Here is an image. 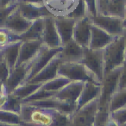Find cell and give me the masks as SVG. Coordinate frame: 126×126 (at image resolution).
<instances>
[{
	"label": "cell",
	"instance_id": "obj_1",
	"mask_svg": "<svg viewBox=\"0 0 126 126\" xmlns=\"http://www.w3.org/2000/svg\"><path fill=\"white\" fill-rule=\"evenodd\" d=\"M60 113L61 111L54 109L23 103L20 111V119L21 123H30L41 126H52Z\"/></svg>",
	"mask_w": 126,
	"mask_h": 126
},
{
	"label": "cell",
	"instance_id": "obj_2",
	"mask_svg": "<svg viewBox=\"0 0 126 126\" xmlns=\"http://www.w3.org/2000/svg\"><path fill=\"white\" fill-rule=\"evenodd\" d=\"M104 75L118 67L125 62V41L124 36L115 37L113 41L103 50Z\"/></svg>",
	"mask_w": 126,
	"mask_h": 126
},
{
	"label": "cell",
	"instance_id": "obj_3",
	"mask_svg": "<svg viewBox=\"0 0 126 126\" xmlns=\"http://www.w3.org/2000/svg\"><path fill=\"white\" fill-rule=\"evenodd\" d=\"M58 75L67 78L70 81H89L95 84H101L96 76L81 62H62L58 69Z\"/></svg>",
	"mask_w": 126,
	"mask_h": 126
},
{
	"label": "cell",
	"instance_id": "obj_4",
	"mask_svg": "<svg viewBox=\"0 0 126 126\" xmlns=\"http://www.w3.org/2000/svg\"><path fill=\"white\" fill-rule=\"evenodd\" d=\"M122 67L105 74L101 81V94L99 97V108L109 109L110 101L114 93L119 89V79Z\"/></svg>",
	"mask_w": 126,
	"mask_h": 126
},
{
	"label": "cell",
	"instance_id": "obj_5",
	"mask_svg": "<svg viewBox=\"0 0 126 126\" xmlns=\"http://www.w3.org/2000/svg\"><path fill=\"white\" fill-rule=\"evenodd\" d=\"M98 108L99 98H97L76 110L72 115L68 126H93Z\"/></svg>",
	"mask_w": 126,
	"mask_h": 126
},
{
	"label": "cell",
	"instance_id": "obj_6",
	"mask_svg": "<svg viewBox=\"0 0 126 126\" xmlns=\"http://www.w3.org/2000/svg\"><path fill=\"white\" fill-rule=\"evenodd\" d=\"M92 23L105 30L114 37L124 35L125 27L124 24V19L115 16H105L98 14V16L90 17Z\"/></svg>",
	"mask_w": 126,
	"mask_h": 126
},
{
	"label": "cell",
	"instance_id": "obj_7",
	"mask_svg": "<svg viewBox=\"0 0 126 126\" xmlns=\"http://www.w3.org/2000/svg\"><path fill=\"white\" fill-rule=\"evenodd\" d=\"M61 48L54 49V48H49V47L42 45V48L40 49L39 53L34 58L33 61H32L31 68H30V73H29L28 76H27L25 83L31 80L39 72H41L52 61L53 58L61 52Z\"/></svg>",
	"mask_w": 126,
	"mask_h": 126
},
{
	"label": "cell",
	"instance_id": "obj_8",
	"mask_svg": "<svg viewBox=\"0 0 126 126\" xmlns=\"http://www.w3.org/2000/svg\"><path fill=\"white\" fill-rule=\"evenodd\" d=\"M81 63L101 82L104 78V55L103 50H93L86 48Z\"/></svg>",
	"mask_w": 126,
	"mask_h": 126
},
{
	"label": "cell",
	"instance_id": "obj_9",
	"mask_svg": "<svg viewBox=\"0 0 126 126\" xmlns=\"http://www.w3.org/2000/svg\"><path fill=\"white\" fill-rule=\"evenodd\" d=\"M42 44L49 48H61V40L54 23V16L44 18V30L42 39Z\"/></svg>",
	"mask_w": 126,
	"mask_h": 126
},
{
	"label": "cell",
	"instance_id": "obj_10",
	"mask_svg": "<svg viewBox=\"0 0 126 126\" xmlns=\"http://www.w3.org/2000/svg\"><path fill=\"white\" fill-rule=\"evenodd\" d=\"M92 24L93 23L89 16L77 20L75 22L73 39L84 48L89 47Z\"/></svg>",
	"mask_w": 126,
	"mask_h": 126
},
{
	"label": "cell",
	"instance_id": "obj_11",
	"mask_svg": "<svg viewBox=\"0 0 126 126\" xmlns=\"http://www.w3.org/2000/svg\"><path fill=\"white\" fill-rule=\"evenodd\" d=\"M17 7L10 15L4 27L7 29V30H9L10 31L13 32L14 34L20 36V35H22L23 33H25L28 30V29L30 28L33 22L29 21L28 19H26L20 13Z\"/></svg>",
	"mask_w": 126,
	"mask_h": 126
},
{
	"label": "cell",
	"instance_id": "obj_12",
	"mask_svg": "<svg viewBox=\"0 0 126 126\" xmlns=\"http://www.w3.org/2000/svg\"><path fill=\"white\" fill-rule=\"evenodd\" d=\"M85 50L86 48L72 40L61 47L59 55L62 62H81L85 55Z\"/></svg>",
	"mask_w": 126,
	"mask_h": 126
},
{
	"label": "cell",
	"instance_id": "obj_13",
	"mask_svg": "<svg viewBox=\"0 0 126 126\" xmlns=\"http://www.w3.org/2000/svg\"><path fill=\"white\" fill-rule=\"evenodd\" d=\"M62 63L61 57L59 54L53 58V60L50 62L42 69L41 72H39L31 80H30V83L33 84H44L51 79H54L58 76V69L60 67V65ZM28 83V82H27Z\"/></svg>",
	"mask_w": 126,
	"mask_h": 126
},
{
	"label": "cell",
	"instance_id": "obj_14",
	"mask_svg": "<svg viewBox=\"0 0 126 126\" xmlns=\"http://www.w3.org/2000/svg\"><path fill=\"white\" fill-rule=\"evenodd\" d=\"M17 4L18 11L29 21L34 22L41 18L54 16L45 5H37L27 3H17Z\"/></svg>",
	"mask_w": 126,
	"mask_h": 126
},
{
	"label": "cell",
	"instance_id": "obj_15",
	"mask_svg": "<svg viewBox=\"0 0 126 126\" xmlns=\"http://www.w3.org/2000/svg\"><path fill=\"white\" fill-rule=\"evenodd\" d=\"M23 104H29V105H35V106L54 109V110H57L59 111L62 112V113L67 114V115H73L76 111V105H73V104H70L68 102L60 100L56 98L55 97Z\"/></svg>",
	"mask_w": 126,
	"mask_h": 126
},
{
	"label": "cell",
	"instance_id": "obj_16",
	"mask_svg": "<svg viewBox=\"0 0 126 126\" xmlns=\"http://www.w3.org/2000/svg\"><path fill=\"white\" fill-rule=\"evenodd\" d=\"M32 61H30V62L25 63V64H23L21 66L16 67L11 72L9 79H8L7 82L5 83L10 93H12L20 85L25 83L27 76H28L29 73L30 71V68H31Z\"/></svg>",
	"mask_w": 126,
	"mask_h": 126
},
{
	"label": "cell",
	"instance_id": "obj_17",
	"mask_svg": "<svg viewBox=\"0 0 126 126\" xmlns=\"http://www.w3.org/2000/svg\"><path fill=\"white\" fill-rule=\"evenodd\" d=\"M75 20L69 18L66 16H54V23L56 29L60 35L62 46L70 41L74 40V30L75 25Z\"/></svg>",
	"mask_w": 126,
	"mask_h": 126
},
{
	"label": "cell",
	"instance_id": "obj_18",
	"mask_svg": "<svg viewBox=\"0 0 126 126\" xmlns=\"http://www.w3.org/2000/svg\"><path fill=\"white\" fill-rule=\"evenodd\" d=\"M85 82L80 81H71L66 86L57 92L55 98L62 101L68 102L73 105H76L78 98L80 95L81 92L84 87Z\"/></svg>",
	"mask_w": 126,
	"mask_h": 126
},
{
	"label": "cell",
	"instance_id": "obj_19",
	"mask_svg": "<svg viewBox=\"0 0 126 126\" xmlns=\"http://www.w3.org/2000/svg\"><path fill=\"white\" fill-rule=\"evenodd\" d=\"M42 45L43 44L41 41L22 42L19 51V56H18L16 67H18V66H21L23 64L31 61L39 53Z\"/></svg>",
	"mask_w": 126,
	"mask_h": 126
},
{
	"label": "cell",
	"instance_id": "obj_20",
	"mask_svg": "<svg viewBox=\"0 0 126 126\" xmlns=\"http://www.w3.org/2000/svg\"><path fill=\"white\" fill-rule=\"evenodd\" d=\"M114 39L115 37L110 35L105 30L92 24L91 38L88 48L93 50H104Z\"/></svg>",
	"mask_w": 126,
	"mask_h": 126
},
{
	"label": "cell",
	"instance_id": "obj_21",
	"mask_svg": "<svg viewBox=\"0 0 126 126\" xmlns=\"http://www.w3.org/2000/svg\"><path fill=\"white\" fill-rule=\"evenodd\" d=\"M101 94V84L93 82H85L84 87L76 102V110H79L92 101L99 98Z\"/></svg>",
	"mask_w": 126,
	"mask_h": 126
},
{
	"label": "cell",
	"instance_id": "obj_22",
	"mask_svg": "<svg viewBox=\"0 0 126 126\" xmlns=\"http://www.w3.org/2000/svg\"><path fill=\"white\" fill-rule=\"evenodd\" d=\"M79 0H44V5L54 16H67L73 11Z\"/></svg>",
	"mask_w": 126,
	"mask_h": 126
},
{
	"label": "cell",
	"instance_id": "obj_23",
	"mask_svg": "<svg viewBox=\"0 0 126 126\" xmlns=\"http://www.w3.org/2000/svg\"><path fill=\"white\" fill-rule=\"evenodd\" d=\"M44 18L37 19L32 23V24L25 33L20 35V39L22 42H29V41H41L42 42Z\"/></svg>",
	"mask_w": 126,
	"mask_h": 126
},
{
	"label": "cell",
	"instance_id": "obj_24",
	"mask_svg": "<svg viewBox=\"0 0 126 126\" xmlns=\"http://www.w3.org/2000/svg\"><path fill=\"white\" fill-rule=\"evenodd\" d=\"M21 44L22 41H19V42H14V43L7 46V47L3 49L4 60L7 63V65L9 66V67L11 68V71L15 68L16 62H17Z\"/></svg>",
	"mask_w": 126,
	"mask_h": 126
},
{
	"label": "cell",
	"instance_id": "obj_25",
	"mask_svg": "<svg viewBox=\"0 0 126 126\" xmlns=\"http://www.w3.org/2000/svg\"><path fill=\"white\" fill-rule=\"evenodd\" d=\"M42 85L41 84H33V83H23V84L20 85L18 87H16L12 93H11L16 98L20 99L21 101H23L31 96L33 93H35L38 89H40Z\"/></svg>",
	"mask_w": 126,
	"mask_h": 126
},
{
	"label": "cell",
	"instance_id": "obj_26",
	"mask_svg": "<svg viewBox=\"0 0 126 126\" xmlns=\"http://www.w3.org/2000/svg\"><path fill=\"white\" fill-rule=\"evenodd\" d=\"M125 0H110L104 15L124 19L125 16Z\"/></svg>",
	"mask_w": 126,
	"mask_h": 126
},
{
	"label": "cell",
	"instance_id": "obj_27",
	"mask_svg": "<svg viewBox=\"0 0 126 126\" xmlns=\"http://www.w3.org/2000/svg\"><path fill=\"white\" fill-rule=\"evenodd\" d=\"M126 106V87L118 89L114 95L109 105V110L110 112H113L119 109L124 108Z\"/></svg>",
	"mask_w": 126,
	"mask_h": 126
},
{
	"label": "cell",
	"instance_id": "obj_28",
	"mask_svg": "<svg viewBox=\"0 0 126 126\" xmlns=\"http://www.w3.org/2000/svg\"><path fill=\"white\" fill-rule=\"evenodd\" d=\"M71 81L67 78L63 77V76L58 75L54 79H51V80L47 81V82L44 83L41 86V89L45 90L47 92H53V93H57L60 90L62 89L64 86H67L68 83Z\"/></svg>",
	"mask_w": 126,
	"mask_h": 126
},
{
	"label": "cell",
	"instance_id": "obj_29",
	"mask_svg": "<svg viewBox=\"0 0 126 126\" xmlns=\"http://www.w3.org/2000/svg\"><path fill=\"white\" fill-rule=\"evenodd\" d=\"M21 41L20 36L13 32L10 31L6 28H0V47L3 49L7 46L14 43V42Z\"/></svg>",
	"mask_w": 126,
	"mask_h": 126
},
{
	"label": "cell",
	"instance_id": "obj_30",
	"mask_svg": "<svg viewBox=\"0 0 126 126\" xmlns=\"http://www.w3.org/2000/svg\"><path fill=\"white\" fill-rule=\"evenodd\" d=\"M66 16L72 18L75 21L88 16V11L85 0H79L76 6L73 9V11L70 13H68Z\"/></svg>",
	"mask_w": 126,
	"mask_h": 126
},
{
	"label": "cell",
	"instance_id": "obj_31",
	"mask_svg": "<svg viewBox=\"0 0 126 126\" xmlns=\"http://www.w3.org/2000/svg\"><path fill=\"white\" fill-rule=\"evenodd\" d=\"M22 106H23V101L16 98L13 95L10 94L7 102H6V104L3 106V108L1 110H4L10 112H14V113L19 114L20 115Z\"/></svg>",
	"mask_w": 126,
	"mask_h": 126
},
{
	"label": "cell",
	"instance_id": "obj_32",
	"mask_svg": "<svg viewBox=\"0 0 126 126\" xmlns=\"http://www.w3.org/2000/svg\"><path fill=\"white\" fill-rule=\"evenodd\" d=\"M56 94V93H53V92H47L42 89H38L35 93L30 96L29 98H27L26 99H24L23 101V103H30V102L33 101H38V100H42L46 99V98H50L54 97Z\"/></svg>",
	"mask_w": 126,
	"mask_h": 126
},
{
	"label": "cell",
	"instance_id": "obj_33",
	"mask_svg": "<svg viewBox=\"0 0 126 126\" xmlns=\"http://www.w3.org/2000/svg\"><path fill=\"white\" fill-rule=\"evenodd\" d=\"M110 117V112L109 109L98 108L93 126H106Z\"/></svg>",
	"mask_w": 126,
	"mask_h": 126
},
{
	"label": "cell",
	"instance_id": "obj_34",
	"mask_svg": "<svg viewBox=\"0 0 126 126\" xmlns=\"http://www.w3.org/2000/svg\"><path fill=\"white\" fill-rule=\"evenodd\" d=\"M0 122L20 124H21V119H20L19 114L0 110Z\"/></svg>",
	"mask_w": 126,
	"mask_h": 126
},
{
	"label": "cell",
	"instance_id": "obj_35",
	"mask_svg": "<svg viewBox=\"0 0 126 126\" xmlns=\"http://www.w3.org/2000/svg\"><path fill=\"white\" fill-rule=\"evenodd\" d=\"M110 117L113 119L119 126L126 123V107L119 109L113 112H110Z\"/></svg>",
	"mask_w": 126,
	"mask_h": 126
},
{
	"label": "cell",
	"instance_id": "obj_36",
	"mask_svg": "<svg viewBox=\"0 0 126 126\" xmlns=\"http://www.w3.org/2000/svg\"><path fill=\"white\" fill-rule=\"evenodd\" d=\"M17 5L18 4L16 3L14 5L7 8V9H0V28H4L8 17L12 13V11L17 7Z\"/></svg>",
	"mask_w": 126,
	"mask_h": 126
},
{
	"label": "cell",
	"instance_id": "obj_37",
	"mask_svg": "<svg viewBox=\"0 0 126 126\" xmlns=\"http://www.w3.org/2000/svg\"><path fill=\"white\" fill-rule=\"evenodd\" d=\"M11 68L7 65V63L4 61V60L0 63V82L6 83L11 74Z\"/></svg>",
	"mask_w": 126,
	"mask_h": 126
},
{
	"label": "cell",
	"instance_id": "obj_38",
	"mask_svg": "<svg viewBox=\"0 0 126 126\" xmlns=\"http://www.w3.org/2000/svg\"><path fill=\"white\" fill-rule=\"evenodd\" d=\"M88 11V16L93 17L98 15V0H85Z\"/></svg>",
	"mask_w": 126,
	"mask_h": 126
},
{
	"label": "cell",
	"instance_id": "obj_39",
	"mask_svg": "<svg viewBox=\"0 0 126 126\" xmlns=\"http://www.w3.org/2000/svg\"><path fill=\"white\" fill-rule=\"evenodd\" d=\"M10 94L11 93H10L5 83L0 82V110L6 104Z\"/></svg>",
	"mask_w": 126,
	"mask_h": 126
},
{
	"label": "cell",
	"instance_id": "obj_40",
	"mask_svg": "<svg viewBox=\"0 0 126 126\" xmlns=\"http://www.w3.org/2000/svg\"><path fill=\"white\" fill-rule=\"evenodd\" d=\"M126 87V61L123 65L122 72L120 74V79H119V89L120 88Z\"/></svg>",
	"mask_w": 126,
	"mask_h": 126
},
{
	"label": "cell",
	"instance_id": "obj_41",
	"mask_svg": "<svg viewBox=\"0 0 126 126\" xmlns=\"http://www.w3.org/2000/svg\"><path fill=\"white\" fill-rule=\"evenodd\" d=\"M110 0H98V14L104 15L107 6H108Z\"/></svg>",
	"mask_w": 126,
	"mask_h": 126
},
{
	"label": "cell",
	"instance_id": "obj_42",
	"mask_svg": "<svg viewBox=\"0 0 126 126\" xmlns=\"http://www.w3.org/2000/svg\"><path fill=\"white\" fill-rule=\"evenodd\" d=\"M16 3V0H0V9H7Z\"/></svg>",
	"mask_w": 126,
	"mask_h": 126
},
{
	"label": "cell",
	"instance_id": "obj_43",
	"mask_svg": "<svg viewBox=\"0 0 126 126\" xmlns=\"http://www.w3.org/2000/svg\"><path fill=\"white\" fill-rule=\"evenodd\" d=\"M16 3H27L37 5H44V0H16Z\"/></svg>",
	"mask_w": 126,
	"mask_h": 126
},
{
	"label": "cell",
	"instance_id": "obj_44",
	"mask_svg": "<svg viewBox=\"0 0 126 126\" xmlns=\"http://www.w3.org/2000/svg\"><path fill=\"white\" fill-rule=\"evenodd\" d=\"M0 126H22V125L21 124H9V123L0 122Z\"/></svg>",
	"mask_w": 126,
	"mask_h": 126
},
{
	"label": "cell",
	"instance_id": "obj_45",
	"mask_svg": "<svg viewBox=\"0 0 126 126\" xmlns=\"http://www.w3.org/2000/svg\"><path fill=\"white\" fill-rule=\"evenodd\" d=\"M22 126H41L38 125V124H30V123H21Z\"/></svg>",
	"mask_w": 126,
	"mask_h": 126
},
{
	"label": "cell",
	"instance_id": "obj_46",
	"mask_svg": "<svg viewBox=\"0 0 126 126\" xmlns=\"http://www.w3.org/2000/svg\"><path fill=\"white\" fill-rule=\"evenodd\" d=\"M4 61V53H3V50L0 51V63Z\"/></svg>",
	"mask_w": 126,
	"mask_h": 126
},
{
	"label": "cell",
	"instance_id": "obj_47",
	"mask_svg": "<svg viewBox=\"0 0 126 126\" xmlns=\"http://www.w3.org/2000/svg\"><path fill=\"white\" fill-rule=\"evenodd\" d=\"M124 41H125V59H126V29H125V30H124Z\"/></svg>",
	"mask_w": 126,
	"mask_h": 126
},
{
	"label": "cell",
	"instance_id": "obj_48",
	"mask_svg": "<svg viewBox=\"0 0 126 126\" xmlns=\"http://www.w3.org/2000/svg\"><path fill=\"white\" fill-rule=\"evenodd\" d=\"M124 24L126 29V10H125V16H124Z\"/></svg>",
	"mask_w": 126,
	"mask_h": 126
},
{
	"label": "cell",
	"instance_id": "obj_49",
	"mask_svg": "<svg viewBox=\"0 0 126 126\" xmlns=\"http://www.w3.org/2000/svg\"><path fill=\"white\" fill-rule=\"evenodd\" d=\"M121 126H126V123L124 124H123V125H121Z\"/></svg>",
	"mask_w": 126,
	"mask_h": 126
},
{
	"label": "cell",
	"instance_id": "obj_50",
	"mask_svg": "<svg viewBox=\"0 0 126 126\" xmlns=\"http://www.w3.org/2000/svg\"><path fill=\"white\" fill-rule=\"evenodd\" d=\"M1 50H3V48H2V47H0V51H1Z\"/></svg>",
	"mask_w": 126,
	"mask_h": 126
},
{
	"label": "cell",
	"instance_id": "obj_51",
	"mask_svg": "<svg viewBox=\"0 0 126 126\" xmlns=\"http://www.w3.org/2000/svg\"><path fill=\"white\" fill-rule=\"evenodd\" d=\"M125 4H126V0H125Z\"/></svg>",
	"mask_w": 126,
	"mask_h": 126
},
{
	"label": "cell",
	"instance_id": "obj_52",
	"mask_svg": "<svg viewBox=\"0 0 126 126\" xmlns=\"http://www.w3.org/2000/svg\"></svg>",
	"mask_w": 126,
	"mask_h": 126
}]
</instances>
